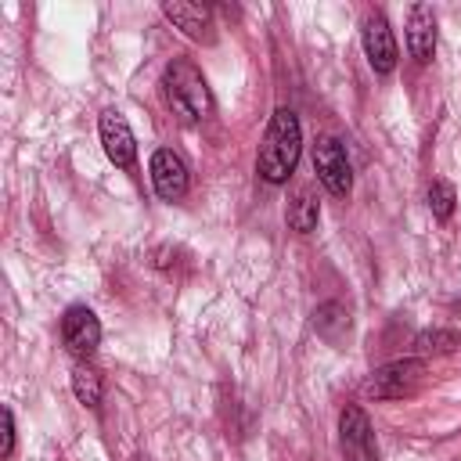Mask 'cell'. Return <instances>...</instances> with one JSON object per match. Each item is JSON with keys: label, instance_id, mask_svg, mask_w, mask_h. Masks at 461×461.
Segmentation results:
<instances>
[{"label": "cell", "instance_id": "obj_1", "mask_svg": "<svg viewBox=\"0 0 461 461\" xmlns=\"http://www.w3.org/2000/svg\"><path fill=\"white\" fill-rule=\"evenodd\" d=\"M299 151H303V126H299V115L292 108H277L267 122V133H263V144H259V155H256V173L267 180V184H285L299 162Z\"/></svg>", "mask_w": 461, "mask_h": 461}, {"label": "cell", "instance_id": "obj_2", "mask_svg": "<svg viewBox=\"0 0 461 461\" xmlns=\"http://www.w3.org/2000/svg\"><path fill=\"white\" fill-rule=\"evenodd\" d=\"M162 86H166V101L176 108L180 119L198 122L212 112V94L205 76L187 61V58H173L162 72Z\"/></svg>", "mask_w": 461, "mask_h": 461}, {"label": "cell", "instance_id": "obj_3", "mask_svg": "<svg viewBox=\"0 0 461 461\" xmlns=\"http://www.w3.org/2000/svg\"><path fill=\"white\" fill-rule=\"evenodd\" d=\"M425 382V360L421 357H403V360H389L382 367L371 371L364 393L375 400H403L414 396Z\"/></svg>", "mask_w": 461, "mask_h": 461}, {"label": "cell", "instance_id": "obj_4", "mask_svg": "<svg viewBox=\"0 0 461 461\" xmlns=\"http://www.w3.org/2000/svg\"><path fill=\"white\" fill-rule=\"evenodd\" d=\"M313 173L324 184V191L335 194V198H346L353 191V169H349V158H346V148H342L339 137H317Z\"/></svg>", "mask_w": 461, "mask_h": 461}, {"label": "cell", "instance_id": "obj_5", "mask_svg": "<svg viewBox=\"0 0 461 461\" xmlns=\"http://www.w3.org/2000/svg\"><path fill=\"white\" fill-rule=\"evenodd\" d=\"M339 450L346 461H378L371 421H367L364 407H357V403H346L339 414Z\"/></svg>", "mask_w": 461, "mask_h": 461}, {"label": "cell", "instance_id": "obj_6", "mask_svg": "<svg viewBox=\"0 0 461 461\" xmlns=\"http://www.w3.org/2000/svg\"><path fill=\"white\" fill-rule=\"evenodd\" d=\"M360 40H364L367 65L378 76H389L396 68V40H393V29H389V22H385L382 11H367V18L360 25Z\"/></svg>", "mask_w": 461, "mask_h": 461}, {"label": "cell", "instance_id": "obj_7", "mask_svg": "<svg viewBox=\"0 0 461 461\" xmlns=\"http://www.w3.org/2000/svg\"><path fill=\"white\" fill-rule=\"evenodd\" d=\"M148 173H151L155 194L166 198V202H180V198L187 194V187H191V176H187L184 158H180L176 151H169V148H158V151L151 155Z\"/></svg>", "mask_w": 461, "mask_h": 461}, {"label": "cell", "instance_id": "obj_8", "mask_svg": "<svg viewBox=\"0 0 461 461\" xmlns=\"http://www.w3.org/2000/svg\"><path fill=\"white\" fill-rule=\"evenodd\" d=\"M101 148H104V155H108V162L112 166H119V169H133V162H137V140H133V130H130V122L119 115V112H101Z\"/></svg>", "mask_w": 461, "mask_h": 461}, {"label": "cell", "instance_id": "obj_9", "mask_svg": "<svg viewBox=\"0 0 461 461\" xmlns=\"http://www.w3.org/2000/svg\"><path fill=\"white\" fill-rule=\"evenodd\" d=\"M61 339L68 346V353L76 357H90L101 342V321L90 306H68L61 317Z\"/></svg>", "mask_w": 461, "mask_h": 461}, {"label": "cell", "instance_id": "obj_10", "mask_svg": "<svg viewBox=\"0 0 461 461\" xmlns=\"http://www.w3.org/2000/svg\"><path fill=\"white\" fill-rule=\"evenodd\" d=\"M162 14L187 36L198 43H212L216 40V25H212V7L205 4H187V0H166Z\"/></svg>", "mask_w": 461, "mask_h": 461}, {"label": "cell", "instance_id": "obj_11", "mask_svg": "<svg viewBox=\"0 0 461 461\" xmlns=\"http://www.w3.org/2000/svg\"><path fill=\"white\" fill-rule=\"evenodd\" d=\"M407 50L418 65H429L436 54V14L429 4H414L407 11Z\"/></svg>", "mask_w": 461, "mask_h": 461}, {"label": "cell", "instance_id": "obj_12", "mask_svg": "<svg viewBox=\"0 0 461 461\" xmlns=\"http://www.w3.org/2000/svg\"><path fill=\"white\" fill-rule=\"evenodd\" d=\"M349 310L342 306V303H321L317 310H313V328H317V335L324 339V342H331V346H342L346 342V335H349Z\"/></svg>", "mask_w": 461, "mask_h": 461}, {"label": "cell", "instance_id": "obj_13", "mask_svg": "<svg viewBox=\"0 0 461 461\" xmlns=\"http://www.w3.org/2000/svg\"><path fill=\"white\" fill-rule=\"evenodd\" d=\"M457 346H461V331H454V328H425L414 339L418 357H443V353H454Z\"/></svg>", "mask_w": 461, "mask_h": 461}, {"label": "cell", "instance_id": "obj_14", "mask_svg": "<svg viewBox=\"0 0 461 461\" xmlns=\"http://www.w3.org/2000/svg\"><path fill=\"white\" fill-rule=\"evenodd\" d=\"M317 220H321L317 198H313L310 191H299V194L292 198V205H288V227L299 230V234H310V230L317 227Z\"/></svg>", "mask_w": 461, "mask_h": 461}, {"label": "cell", "instance_id": "obj_15", "mask_svg": "<svg viewBox=\"0 0 461 461\" xmlns=\"http://www.w3.org/2000/svg\"><path fill=\"white\" fill-rule=\"evenodd\" d=\"M72 393H76L79 403L97 407L101 403V375L90 364H76L72 367Z\"/></svg>", "mask_w": 461, "mask_h": 461}, {"label": "cell", "instance_id": "obj_16", "mask_svg": "<svg viewBox=\"0 0 461 461\" xmlns=\"http://www.w3.org/2000/svg\"><path fill=\"white\" fill-rule=\"evenodd\" d=\"M454 202H457L454 184H447V180H432V187H429V209H432V216H436V220H450Z\"/></svg>", "mask_w": 461, "mask_h": 461}, {"label": "cell", "instance_id": "obj_17", "mask_svg": "<svg viewBox=\"0 0 461 461\" xmlns=\"http://www.w3.org/2000/svg\"><path fill=\"white\" fill-rule=\"evenodd\" d=\"M0 418H4V439H0V454H4V457H11V454H14V414H11V407H4V411H0Z\"/></svg>", "mask_w": 461, "mask_h": 461}, {"label": "cell", "instance_id": "obj_18", "mask_svg": "<svg viewBox=\"0 0 461 461\" xmlns=\"http://www.w3.org/2000/svg\"><path fill=\"white\" fill-rule=\"evenodd\" d=\"M137 461H151V457H137Z\"/></svg>", "mask_w": 461, "mask_h": 461}]
</instances>
